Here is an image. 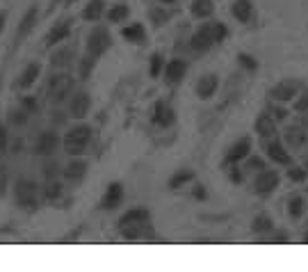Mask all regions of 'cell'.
<instances>
[{"instance_id": "12", "label": "cell", "mask_w": 308, "mask_h": 272, "mask_svg": "<svg viewBox=\"0 0 308 272\" xmlns=\"http://www.w3.org/2000/svg\"><path fill=\"white\" fill-rule=\"evenodd\" d=\"M119 234H121V238L130 240V243H137V240H155V231H153L151 222H140V224L121 227Z\"/></svg>"}, {"instance_id": "27", "label": "cell", "mask_w": 308, "mask_h": 272, "mask_svg": "<svg viewBox=\"0 0 308 272\" xmlns=\"http://www.w3.org/2000/svg\"><path fill=\"white\" fill-rule=\"evenodd\" d=\"M73 57H76V53H73V48H69V46H62L60 50H55L53 57H50V66L57 71H64L66 66L73 62Z\"/></svg>"}, {"instance_id": "46", "label": "cell", "mask_w": 308, "mask_h": 272, "mask_svg": "<svg viewBox=\"0 0 308 272\" xmlns=\"http://www.w3.org/2000/svg\"><path fill=\"white\" fill-rule=\"evenodd\" d=\"M9 149V133H7V126L0 121V156Z\"/></svg>"}, {"instance_id": "43", "label": "cell", "mask_w": 308, "mask_h": 272, "mask_svg": "<svg viewBox=\"0 0 308 272\" xmlns=\"http://www.w3.org/2000/svg\"><path fill=\"white\" fill-rule=\"evenodd\" d=\"M238 62L244 66L247 71H256L258 69V60H256L254 55H249V53H240L238 55Z\"/></svg>"}, {"instance_id": "42", "label": "cell", "mask_w": 308, "mask_h": 272, "mask_svg": "<svg viewBox=\"0 0 308 272\" xmlns=\"http://www.w3.org/2000/svg\"><path fill=\"white\" fill-rule=\"evenodd\" d=\"M212 32H215V44H222V41H226V37H228V27H226V23L212 21Z\"/></svg>"}, {"instance_id": "2", "label": "cell", "mask_w": 308, "mask_h": 272, "mask_svg": "<svg viewBox=\"0 0 308 272\" xmlns=\"http://www.w3.org/2000/svg\"><path fill=\"white\" fill-rule=\"evenodd\" d=\"M76 89V78L71 76L69 71H57L55 76H50L48 87H46V94H48L50 103H64L66 98L71 96V92Z\"/></svg>"}, {"instance_id": "40", "label": "cell", "mask_w": 308, "mask_h": 272, "mask_svg": "<svg viewBox=\"0 0 308 272\" xmlns=\"http://www.w3.org/2000/svg\"><path fill=\"white\" fill-rule=\"evenodd\" d=\"M292 110H295L297 114L308 112V89H302V92L295 96V101H292Z\"/></svg>"}, {"instance_id": "34", "label": "cell", "mask_w": 308, "mask_h": 272, "mask_svg": "<svg viewBox=\"0 0 308 272\" xmlns=\"http://www.w3.org/2000/svg\"><path fill=\"white\" fill-rule=\"evenodd\" d=\"M41 172H43V179H46V181L57 179V176H62V165L57 163L53 156H46V163H43Z\"/></svg>"}, {"instance_id": "19", "label": "cell", "mask_w": 308, "mask_h": 272, "mask_svg": "<svg viewBox=\"0 0 308 272\" xmlns=\"http://www.w3.org/2000/svg\"><path fill=\"white\" fill-rule=\"evenodd\" d=\"M85 176H87V163L80 160L78 156H73V160H69L66 167H62V179L66 183H80Z\"/></svg>"}, {"instance_id": "31", "label": "cell", "mask_w": 308, "mask_h": 272, "mask_svg": "<svg viewBox=\"0 0 308 272\" xmlns=\"http://www.w3.org/2000/svg\"><path fill=\"white\" fill-rule=\"evenodd\" d=\"M251 231L258 236H265V234H272L274 231V222H272L270 215H265V213H260V215H256L254 222H251Z\"/></svg>"}, {"instance_id": "10", "label": "cell", "mask_w": 308, "mask_h": 272, "mask_svg": "<svg viewBox=\"0 0 308 272\" xmlns=\"http://www.w3.org/2000/svg\"><path fill=\"white\" fill-rule=\"evenodd\" d=\"M187 60L185 57H171L169 62H164V69H162V78L167 85H178L185 76H187Z\"/></svg>"}, {"instance_id": "32", "label": "cell", "mask_w": 308, "mask_h": 272, "mask_svg": "<svg viewBox=\"0 0 308 272\" xmlns=\"http://www.w3.org/2000/svg\"><path fill=\"white\" fill-rule=\"evenodd\" d=\"M105 16H108L110 23H126L130 16V7L119 2V5H112L110 9H105Z\"/></svg>"}, {"instance_id": "44", "label": "cell", "mask_w": 308, "mask_h": 272, "mask_svg": "<svg viewBox=\"0 0 308 272\" xmlns=\"http://www.w3.org/2000/svg\"><path fill=\"white\" fill-rule=\"evenodd\" d=\"M267 112H270L276 121H283V119L288 117V110L283 108V103H274V101H272V105L267 108Z\"/></svg>"}, {"instance_id": "14", "label": "cell", "mask_w": 308, "mask_h": 272, "mask_svg": "<svg viewBox=\"0 0 308 272\" xmlns=\"http://www.w3.org/2000/svg\"><path fill=\"white\" fill-rule=\"evenodd\" d=\"M173 121H176L173 108L167 101H157V103L153 105V112H151V124H155L157 128H169V126H173Z\"/></svg>"}, {"instance_id": "7", "label": "cell", "mask_w": 308, "mask_h": 272, "mask_svg": "<svg viewBox=\"0 0 308 272\" xmlns=\"http://www.w3.org/2000/svg\"><path fill=\"white\" fill-rule=\"evenodd\" d=\"M265 151H267V158H270L276 167H290L292 165L290 149H288L286 144H283V140H279L276 135L265 140Z\"/></svg>"}, {"instance_id": "52", "label": "cell", "mask_w": 308, "mask_h": 272, "mask_svg": "<svg viewBox=\"0 0 308 272\" xmlns=\"http://www.w3.org/2000/svg\"><path fill=\"white\" fill-rule=\"evenodd\" d=\"M302 240H304V243H308V229H306V231H304V236H302Z\"/></svg>"}, {"instance_id": "45", "label": "cell", "mask_w": 308, "mask_h": 272, "mask_svg": "<svg viewBox=\"0 0 308 272\" xmlns=\"http://www.w3.org/2000/svg\"><path fill=\"white\" fill-rule=\"evenodd\" d=\"M21 108L25 110L27 114H37V110H39L37 98H34V96H23L21 98Z\"/></svg>"}, {"instance_id": "29", "label": "cell", "mask_w": 308, "mask_h": 272, "mask_svg": "<svg viewBox=\"0 0 308 272\" xmlns=\"http://www.w3.org/2000/svg\"><path fill=\"white\" fill-rule=\"evenodd\" d=\"M37 16H39V7L37 5H32L30 9L25 11V14H23L21 25H18V34H16L18 41H21V39H25L27 34H30V30H32L34 23H37Z\"/></svg>"}, {"instance_id": "48", "label": "cell", "mask_w": 308, "mask_h": 272, "mask_svg": "<svg viewBox=\"0 0 308 272\" xmlns=\"http://www.w3.org/2000/svg\"><path fill=\"white\" fill-rule=\"evenodd\" d=\"M299 126L308 131V112H302V114H299Z\"/></svg>"}, {"instance_id": "47", "label": "cell", "mask_w": 308, "mask_h": 272, "mask_svg": "<svg viewBox=\"0 0 308 272\" xmlns=\"http://www.w3.org/2000/svg\"><path fill=\"white\" fill-rule=\"evenodd\" d=\"M7 183H9V176H7V169L0 165V195L7 192Z\"/></svg>"}, {"instance_id": "35", "label": "cell", "mask_w": 308, "mask_h": 272, "mask_svg": "<svg viewBox=\"0 0 308 272\" xmlns=\"http://www.w3.org/2000/svg\"><path fill=\"white\" fill-rule=\"evenodd\" d=\"M62 192H64V188H62V183L57 179L46 181V185H43V197H46L48 202H57L62 197Z\"/></svg>"}, {"instance_id": "21", "label": "cell", "mask_w": 308, "mask_h": 272, "mask_svg": "<svg viewBox=\"0 0 308 272\" xmlns=\"http://www.w3.org/2000/svg\"><path fill=\"white\" fill-rule=\"evenodd\" d=\"M254 0H233L231 5V14L235 21L240 23H249L254 18Z\"/></svg>"}, {"instance_id": "20", "label": "cell", "mask_w": 308, "mask_h": 272, "mask_svg": "<svg viewBox=\"0 0 308 272\" xmlns=\"http://www.w3.org/2000/svg\"><path fill=\"white\" fill-rule=\"evenodd\" d=\"M140 222H151V211L149 208L135 206V208H130V211H126L119 218V229L128 227V224H140Z\"/></svg>"}, {"instance_id": "1", "label": "cell", "mask_w": 308, "mask_h": 272, "mask_svg": "<svg viewBox=\"0 0 308 272\" xmlns=\"http://www.w3.org/2000/svg\"><path fill=\"white\" fill-rule=\"evenodd\" d=\"M92 135H94V128L89 124H76L71 126L69 131L64 133V151L69 156H82L89 147V142H92Z\"/></svg>"}, {"instance_id": "5", "label": "cell", "mask_w": 308, "mask_h": 272, "mask_svg": "<svg viewBox=\"0 0 308 272\" xmlns=\"http://www.w3.org/2000/svg\"><path fill=\"white\" fill-rule=\"evenodd\" d=\"M279 183H281V176H279V172H276V169L265 167V169H260V172H256L251 188H254V195L270 197L272 192H276Z\"/></svg>"}, {"instance_id": "38", "label": "cell", "mask_w": 308, "mask_h": 272, "mask_svg": "<svg viewBox=\"0 0 308 272\" xmlns=\"http://www.w3.org/2000/svg\"><path fill=\"white\" fill-rule=\"evenodd\" d=\"M242 163H244V169H247V172H254V174H256V172H260V169L267 167V163L260 158V156H251V153H249Z\"/></svg>"}, {"instance_id": "13", "label": "cell", "mask_w": 308, "mask_h": 272, "mask_svg": "<svg viewBox=\"0 0 308 272\" xmlns=\"http://www.w3.org/2000/svg\"><path fill=\"white\" fill-rule=\"evenodd\" d=\"M60 144H62V140L57 133L43 131V133H39L37 142H34V153H37V156H55L57 149H60Z\"/></svg>"}, {"instance_id": "36", "label": "cell", "mask_w": 308, "mask_h": 272, "mask_svg": "<svg viewBox=\"0 0 308 272\" xmlns=\"http://www.w3.org/2000/svg\"><path fill=\"white\" fill-rule=\"evenodd\" d=\"M164 57L160 53H153L151 60H149V73H151V78H160L162 76V69H164Z\"/></svg>"}, {"instance_id": "15", "label": "cell", "mask_w": 308, "mask_h": 272, "mask_svg": "<svg viewBox=\"0 0 308 272\" xmlns=\"http://www.w3.org/2000/svg\"><path fill=\"white\" fill-rule=\"evenodd\" d=\"M283 144H286L290 151H299L308 144V131L302 128V126H288L283 131Z\"/></svg>"}, {"instance_id": "17", "label": "cell", "mask_w": 308, "mask_h": 272, "mask_svg": "<svg viewBox=\"0 0 308 272\" xmlns=\"http://www.w3.org/2000/svg\"><path fill=\"white\" fill-rule=\"evenodd\" d=\"M217 89H219V76H217V73H205V76H201L199 80H196L194 92L201 101H210L217 94Z\"/></svg>"}, {"instance_id": "23", "label": "cell", "mask_w": 308, "mask_h": 272, "mask_svg": "<svg viewBox=\"0 0 308 272\" xmlns=\"http://www.w3.org/2000/svg\"><path fill=\"white\" fill-rule=\"evenodd\" d=\"M121 34H124V39L128 41V44H135V46L146 44V27H144V23H130V25H126L124 30H121Z\"/></svg>"}, {"instance_id": "28", "label": "cell", "mask_w": 308, "mask_h": 272, "mask_svg": "<svg viewBox=\"0 0 308 272\" xmlns=\"http://www.w3.org/2000/svg\"><path fill=\"white\" fill-rule=\"evenodd\" d=\"M194 181V172L192 169H187V167H183V169H176L171 176H169V190H180V188H185L187 183H192Z\"/></svg>"}, {"instance_id": "3", "label": "cell", "mask_w": 308, "mask_h": 272, "mask_svg": "<svg viewBox=\"0 0 308 272\" xmlns=\"http://www.w3.org/2000/svg\"><path fill=\"white\" fill-rule=\"evenodd\" d=\"M14 199L23 211H37L39 206V185L27 176H21L14 183Z\"/></svg>"}, {"instance_id": "33", "label": "cell", "mask_w": 308, "mask_h": 272, "mask_svg": "<svg viewBox=\"0 0 308 272\" xmlns=\"http://www.w3.org/2000/svg\"><path fill=\"white\" fill-rule=\"evenodd\" d=\"M94 66H96V57H92V55L80 57V62H78V78L80 80H89V76L94 73Z\"/></svg>"}, {"instance_id": "4", "label": "cell", "mask_w": 308, "mask_h": 272, "mask_svg": "<svg viewBox=\"0 0 308 272\" xmlns=\"http://www.w3.org/2000/svg\"><path fill=\"white\" fill-rule=\"evenodd\" d=\"M110 46H112V34H110V30L105 25H96L92 32L87 34L85 50H87V55H92L96 60H101L103 55L108 53Z\"/></svg>"}, {"instance_id": "22", "label": "cell", "mask_w": 308, "mask_h": 272, "mask_svg": "<svg viewBox=\"0 0 308 272\" xmlns=\"http://www.w3.org/2000/svg\"><path fill=\"white\" fill-rule=\"evenodd\" d=\"M69 34H71V21L55 23V25L48 30V34H46V46L62 44V41H66V39H69Z\"/></svg>"}, {"instance_id": "11", "label": "cell", "mask_w": 308, "mask_h": 272, "mask_svg": "<svg viewBox=\"0 0 308 272\" xmlns=\"http://www.w3.org/2000/svg\"><path fill=\"white\" fill-rule=\"evenodd\" d=\"M251 149H254L251 137L244 135V137H240V140H235L231 147H228L226 156H224V167H226V165H240L249 153H251Z\"/></svg>"}, {"instance_id": "6", "label": "cell", "mask_w": 308, "mask_h": 272, "mask_svg": "<svg viewBox=\"0 0 308 272\" xmlns=\"http://www.w3.org/2000/svg\"><path fill=\"white\" fill-rule=\"evenodd\" d=\"M299 92H302L299 80H295V78H283V80H279L276 85H272L267 96H270V101H274V103H290V101H295V96H297Z\"/></svg>"}, {"instance_id": "53", "label": "cell", "mask_w": 308, "mask_h": 272, "mask_svg": "<svg viewBox=\"0 0 308 272\" xmlns=\"http://www.w3.org/2000/svg\"><path fill=\"white\" fill-rule=\"evenodd\" d=\"M304 167H306V172H308V156L304 158Z\"/></svg>"}, {"instance_id": "30", "label": "cell", "mask_w": 308, "mask_h": 272, "mask_svg": "<svg viewBox=\"0 0 308 272\" xmlns=\"http://www.w3.org/2000/svg\"><path fill=\"white\" fill-rule=\"evenodd\" d=\"M306 213V199L302 195H290L288 197V218L299 220Z\"/></svg>"}, {"instance_id": "39", "label": "cell", "mask_w": 308, "mask_h": 272, "mask_svg": "<svg viewBox=\"0 0 308 272\" xmlns=\"http://www.w3.org/2000/svg\"><path fill=\"white\" fill-rule=\"evenodd\" d=\"M288 179L292 181V183H306L308 181V172H306V167H295V165H290L288 167Z\"/></svg>"}, {"instance_id": "9", "label": "cell", "mask_w": 308, "mask_h": 272, "mask_svg": "<svg viewBox=\"0 0 308 272\" xmlns=\"http://www.w3.org/2000/svg\"><path fill=\"white\" fill-rule=\"evenodd\" d=\"M92 110V96L85 89H73L69 96V117L73 119H85Z\"/></svg>"}, {"instance_id": "16", "label": "cell", "mask_w": 308, "mask_h": 272, "mask_svg": "<svg viewBox=\"0 0 308 272\" xmlns=\"http://www.w3.org/2000/svg\"><path fill=\"white\" fill-rule=\"evenodd\" d=\"M276 124L279 121L272 117L270 112H260L258 117H256V121H254V133L260 137V140H270V137H274L276 133H279V128H276Z\"/></svg>"}, {"instance_id": "51", "label": "cell", "mask_w": 308, "mask_h": 272, "mask_svg": "<svg viewBox=\"0 0 308 272\" xmlns=\"http://www.w3.org/2000/svg\"><path fill=\"white\" fill-rule=\"evenodd\" d=\"M160 2H162V5H173L176 0H160Z\"/></svg>"}, {"instance_id": "25", "label": "cell", "mask_w": 308, "mask_h": 272, "mask_svg": "<svg viewBox=\"0 0 308 272\" xmlns=\"http://www.w3.org/2000/svg\"><path fill=\"white\" fill-rule=\"evenodd\" d=\"M189 14L194 18H199V21H208V18L215 14V2H212V0H192Z\"/></svg>"}, {"instance_id": "8", "label": "cell", "mask_w": 308, "mask_h": 272, "mask_svg": "<svg viewBox=\"0 0 308 272\" xmlns=\"http://www.w3.org/2000/svg\"><path fill=\"white\" fill-rule=\"evenodd\" d=\"M215 46V32H212V21L203 23L194 30V34L189 37V48L194 53H208Z\"/></svg>"}, {"instance_id": "54", "label": "cell", "mask_w": 308, "mask_h": 272, "mask_svg": "<svg viewBox=\"0 0 308 272\" xmlns=\"http://www.w3.org/2000/svg\"><path fill=\"white\" fill-rule=\"evenodd\" d=\"M306 192H308V188H306Z\"/></svg>"}, {"instance_id": "24", "label": "cell", "mask_w": 308, "mask_h": 272, "mask_svg": "<svg viewBox=\"0 0 308 272\" xmlns=\"http://www.w3.org/2000/svg\"><path fill=\"white\" fill-rule=\"evenodd\" d=\"M39 73H41V64H39V62H30V64H27L25 69H23V73H21V76H18L16 87H18V89H27V87H32L34 82H37Z\"/></svg>"}, {"instance_id": "18", "label": "cell", "mask_w": 308, "mask_h": 272, "mask_svg": "<svg viewBox=\"0 0 308 272\" xmlns=\"http://www.w3.org/2000/svg\"><path fill=\"white\" fill-rule=\"evenodd\" d=\"M124 204V185L119 181H114V183L108 185V190L105 195L101 197V208L103 211H114V208H119Z\"/></svg>"}, {"instance_id": "26", "label": "cell", "mask_w": 308, "mask_h": 272, "mask_svg": "<svg viewBox=\"0 0 308 272\" xmlns=\"http://www.w3.org/2000/svg\"><path fill=\"white\" fill-rule=\"evenodd\" d=\"M105 16V0H89L82 9V18L89 23H96Z\"/></svg>"}, {"instance_id": "37", "label": "cell", "mask_w": 308, "mask_h": 272, "mask_svg": "<svg viewBox=\"0 0 308 272\" xmlns=\"http://www.w3.org/2000/svg\"><path fill=\"white\" fill-rule=\"evenodd\" d=\"M27 121H30V114H27L23 108L11 110V112H9V124L14 126V128H23Z\"/></svg>"}, {"instance_id": "41", "label": "cell", "mask_w": 308, "mask_h": 272, "mask_svg": "<svg viewBox=\"0 0 308 272\" xmlns=\"http://www.w3.org/2000/svg\"><path fill=\"white\" fill-rule=\"evenodd\" d=\"M149 16H151V21L155 23V25H164V23L169 21V11H167V7H153V9L149 11Z\"/></svg>"}, {"instance_id": "49", "label": "cell", "mask_w": 308, "mask_h": 272, "mask_svg": "<svg viewBox=\"0 0 308 272\" xmlns=\"http://www.w3.org/2000/svg\"><path fill=\"white\" fill-rule=\"evenodd\" d=\"M5 21H7V14L0 11V32H2V27H5Z\"/></svg>"}, {"instance_id": "50", "label": "cell", "mask_w": 308, "mask_h": 272, "mask_svg": "<svg viewBox=\"0 0 308 272\" xmlns=\"http://www.w3.org/2000/svg\"><path fill=\"white\" fill-rule=\"evenodd\" d=\"M194 197H196V199H205V190H201V188H196V190H194Z\"/></svg>"}]
</instances>
